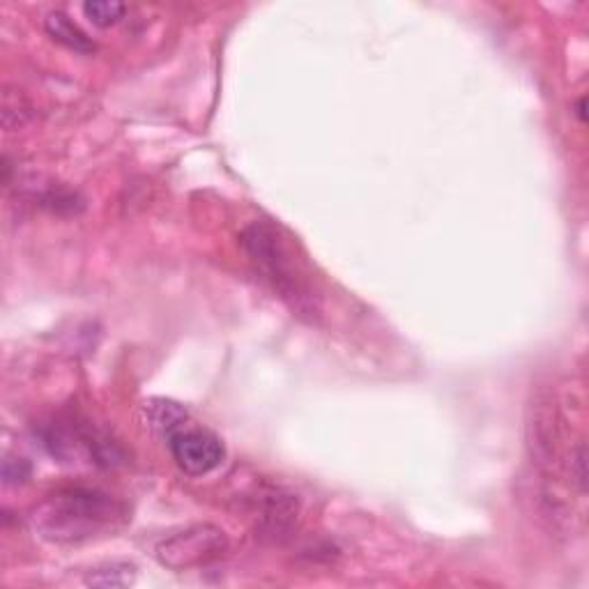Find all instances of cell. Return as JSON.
I'll return each mask as SVG.
<instances>
[{"instance_id": "cell-1", "label": "cell", "mask_w": 589, "mask_h": 589, "mask_svg": "<svg viewBox=\"0 0 589 589\" xmlns=\"http://www.w3.org/2000/svg\"><path fill=\"white\" fill-rule=\"evenodd\" d=\"M127 520L125 504L97 488H63L30 511L35 537L49 543H83L109 534Z\"/></svg>"}, {"instance_id": "cell-2", "label": "cell", "mask_w": 589, "mask_h": 589, "mask_svg": "<svg viewBox=\"0 0 589 589\" xmlns=\"http://www.w3.org/2000/svg\"><path fill=\"white\" fill-rule=\"evenodd\" d=\"M240 242L260 277L277 290L283 302H288L297 313L316 311L309 281L297 267L293 251L283 240L279 228L267 224V221H256V224L244 228Z\"/></svg>"}, {"instance_id": "cell-3", "label": "cell", "mask_w": 589, "mask_h": 589, "mask_svg": "<svg viewBox=\"0 0 589 589\" xmlns=\"http://www.w3.org/2000/svg\"><path fill=\"white\" fill-rule=\"evenodd\" d=\"M228 553V537L212 523H196L173 532L155 546L157 562L168 571H189L208 566Z\"/></svg>"}, {"instance_id": "cell-4", "label": "cell", "mask_w": 589, "mask_h": 589, "mask_svg": "<svg viewBox=\"0 0 589 589\" xmlns=\"http://www.w3.org/2000/svg\"><path fill=\"white\" fill-rule=\"evenodd\" d=\"M168 449L178 468L189 477H203L224 463L226 449L208 428L185 424L168 435Z\"/></svg>"}, {"instance_id": "cell-5", "label": "cell", "mask_w": 589, "mask_h": 589, "mask_svg": "<svg viewBox=\"0 0 589 589\" xmlns=\"http://www.w3.org/2000/svg\"><path fill=\"white\" fill-rule=\"evenodd\" d=\"M525 440L530 451L532 463H537L541 470H550L560 456V415H557L555 403H550L546 396H537L527 408L525 419Z\"/></svg>"}, {"instance_id": "cell-6", "label": "cell", "mask_w": 589, "mask_h": 589, "mask_svg": "<svg viewBox=\"0 0 589 589\" xmlns=\"http://www.w3.org/2000/svg\"><path fill=\"white\" fill-rule=\"evenodd\" d=\"M300 516V502L283 488H267L258 495L256 532L260 539L281 543L293 534Z\"/></svg>"}, {"instance_id": "cell-7", "label": "cell", "mask_w": 589, "mask_h": 589, "mask_svg": "<svg viewBox=\"0 0 589 589\" xmlns=\"http://www.w3.org/2000/svg\"><path fill=\"white\" fill-rule=\"evenodd\" d=\"M44 28H47V33L53 37V40L63 44V47H67L70 51H76V53L95 51V42L90 40L86 30H83L79 24H74L65 12H49L47 19H44Z\"/></svg>"}, {"instance_id": "cell-8", "label": "cell", "mask_w": 589, "mask_h": 589, "mask_svg": "<svg viewBox=\"0 0 589 589\" xmlns=\"http://www.w3.org/2000/svg\"><path fill=\"white\" fill-rule=\"evenodd\" d=\"M145 422L150 428H155L162 435H171L185 424H189V412L180 403L168 399H152L143 405Z\"/></svg>"}, {"instance_id": "cell-9", "label": "cell", "mask_w": 589, "mask_h": 589, "mask_svg": "<svg viewBox=\"0 0 589 589\" xmlns=\"http://www.w3.org/2000/svg\"><path fill=\"white\" fill-rule=\"evenodd\" d=\"M0 116H3L5 132H19L30 120H33V106L28 97L19 88L5 86L3 88V104H0Z\"/></svg>"}, {"instance_id": "cell-10", "label": "cell", "mask_w": 589, "mask_h": 589, "mask_svg": "<svg viewBox=\"0 0 589 589\" xmlns=\"http://www.w3.org/2000/svg\"><path fill=\"white\" fill-rule=\"evenodd\" d=\"M136 569L129 562H106L99 564L95 569H90L86 576V585L90 587H104V589H116L127 587L134 583Z\"/></svg>"}, {"instance_id": "cell-11", "label": "cell", "mask_w": 589, "mask_h": 589, "mask_svg": "<svg viewBox=\"0 0 589 589\" xmlns=\"http://www.w3.org/2000/svg\"><path fill=\"white\" fill-rule=\"evenodd\" d=\"M125 10L127 7L118 3V0H88V3L83 5V14L99 28H109L113 24H118Z\"/></svg>"}, {"instance_id": "cell-12", "label": "cell", "mask_w": 589, "mask_h": 589, "mask_svg": "<svg viewBox=\"0 0 589 589\" xmlns=\"http://www.w3.org/2000/svg\"><path fill=\"white\" fill-rule=\"evenodd\" d=\"M566 470H569V477L573 484L578 486V491L585 493L587 491V449L583 442H580V445L569 454Z\"/></svg>"}, {"instance_id": "cell-13", "label": "cell", "mask_w": 589, "mask_h": 589, "mask_svg": "<svg viewBox=\"0 0 589 589\" xmlns=\"http://www.w3.org/2000/svg\"><path fill=\"white\" fill-rule=\"evenodd\" d=\"M30 477V465L26 458H5L3 463V481L5 486H19L26 484Z\"/></svg>"}, {"instance_id": "cell-14", "label": "cell", "mask_w": 589, "mask_h": 589, "mask_svg": "<svg viewBox=\"0 0 589 589\" xmlns=\"http://www.w3.org/2000/svg\"><path fill=\"white\" fill-rule=\"evenodd\" d=\"M585 106H587V99L583 97V99H580V102H578V106H576V116L580 118V122H585Z\"/></svg>"}]
</instances>
